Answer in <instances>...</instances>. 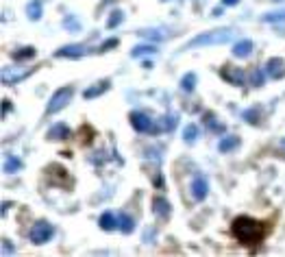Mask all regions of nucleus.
Returning a JSON list of instances; mask_svg holds the SVG:
<instances>
[{
    "label": "nucleus",
    "mask_w": 285,
    "mask_h": 257,
    "mask_svg": "<svg viewBox=\"0 0 285 257\" xmlns=\"http://www.w3.org/2000/svg\"><path fill=\"white\" fill-rule=\"evenodd\" d=\"M239 0H222V4L224 7H235V4H238Z\"/></svg>",
    "instance_id": "37"
},
{
    "label": "nucleus",
    "mask_w": 285,
    "mask_h": 257,
    "mask_svg": "<svg viewBox=\"0 0 285 257\" xmlns=\"http://www.w3.org/2000/svg\"><path fill=\"white\" fill-rule=\"evenodd\" d=\"M83 54H87L85 44H70V46H61L59 51H54V57L59 59H79Z\"/></svg>",
    "instance_id": "8"
},
{
    "label": "nucleus",
    "mask_w": 285,
    "mask_h": 257,
    "mask_svg": "<svg viewBox=\"0 0 285 257\" xmlns=\"http://www.w3.org/2000/svg\"><path fill=\"white\" fill-rule=\"evenodd\" d=\"M248 79L253 81V85H255V87H261V85H264V79H266V70H261V68H255L253 72L248 74Z\"/></svg>",
    "instance_id": "28"
},
{
    "label": "nucleus",
    "mask_w": 285,
    "mask_h": 257,
    "mask_svg": "<svg viewBox=\"0 0 285 257\" xmlns=\"http://www.w3.org/2000/svg\"><path fill=\"white\" fill-rule=\"evenodd\" d=\"M205 122H207V127H209L211 131H216V133H222V131H224L222 124H218V122H216V118L209 116V113H207V120H205Z\"/></svg>",
    "instance_id": "31"
},
{
    "label": "nucleus",
    "mask_w": 285,
    "mask_h": 257,
    "mask_svg": "<svg viewBox=\"0 0 285 257\" xmlns=\"http://www.w3.org/2000/svg\"><path fill=\"white\" fill-rule=\"evenodd\" d=\"M42 0H31L29 4H26V15H29V20L33 22H37L42 18Z\"/></svg>",
    "instance_id": "17"
},
{
    "label": "nucleus",
    "mask_w": 285,
    "mask_h": 257,
    "mask_svg": "<svg viewBox=\"0 0 285 257\" xmlns=\"http://www.w3.org/2000/svg\"><path fill=\"white\" fill-rule=\"evenodd\" d=\"M33 70H35V68H18V65H4V68H2V74H0V81H2V85H13V83H18V81L26 79L29 74H33Z\"/></svg>",
    "instance_id": "5"
},
{
    "label": "nucleus",
    "mask_w": 285,
    "mask_h": 257,
    "mask_svg": "<svg viewBox=\"0 0 285 257\" xmlns=\"http://www.w3.org/2000/svg\"><path fill=\"white\" fill-rule=\"evenodd\" d=\"M52 236H54V227L48 220L35 222L33 229H31V233H29V238H31L33 244H46L48 240H52Z\"/></svg>",
    "instance_id": "4"
},
{
    "label": "nucleus",
    "mask_w": 285,
    "mask_h": 257,
    "mask_svg": "<svg viewBox=\"0 0 285 257\" xmlns=\"http://www.w3.org/2000/svg\"><path fill=\"white\" fill-rule=\"evenodd\" d=\"M275 2H281V0H275Z\"/></svg>",
    "instance_id": "40"
},
{
    "label": "nucleus",
    "mask_w": 285,
    "mask_h": 257,
    "mask_svg": "<svg viewBox=\"0 0 285 257\" xmlns=\"http://www.w3.org/2000/svg\"><path fill=\"white\" fill-rule=\"evenodd\" d=\"M118 220H120V225H118L120 231H122V233H127V236H129V233H133L135 222H133V218H131V216L127 214V211H124V214H120Z\"/></svg>",
    "instance_id": "21"
},
{
    "label": "nucleus",
    "mask_w": 285,
    "mask_h": 257,
    "mask_svg": "<svg viewBox=\"0 0 285 257\" xmlns=\"http://www.w3.org/2000/svg\"><path fill=\"white\" fill-rule=\"evenodd\" d=\"M4 172H9V174H13V172H18L22 170V159H18L15 155H7L4 157Z\"/></svg>",
    "instance_id": "20"
},
{
    "label": "nucleus",
    "mask_w": 285,
    "mask_h": 257,
    "mask_svg": "<svg viewBox=\"0 0 285 257\" xmlns=\"http://www.w3.org/2000/svg\"><path fill=\"white\" fill-rule=\"evenodd\" d=\"M152 211L166 220V218L170 216V203L166 199H161V196H155V201H152Z\"/></svg>",
    "instance_id": "16"
},
{
    "label": "nucleus",
    "mask_w": 285,
    "mask_h": 257,
    "mask_svg": "<svg viewBox=\"0 0 285 257\" xmlns=\"http://www.w3.org/2000/svg\"><path fill=\"white\" fill-rule=\"evenodd\" d=\"M98 225H100L102 231H113V229H118L120 220L116 218V214H113V211H105V214L100 216V220H98Z\"/></svg>",
    "instance_id": "13"
},
{
    "label": "nucleus",
    "mask_w": 285,
    "mask_h": 257,
    "mask_svg": "<svg viewBox=\"0 0 285 257\" xmlns=\"http://www.w3.org/2000/svg\"><path fill=\"white\" fill-rule=\"evenodd\" d=\"M2 253H7V255L13 253V247H11L9 240H2Z\"/></svg>",
    "instance_id": "35"
},
{
    "label": "nucleus",
    "mask_w": 285,
    "mask_h": 257,
    "mask_svg": "<svg viewBox=\"0 0 285 257\" xmlns=\"http://www.w3.org/2000/svg\"><path fill=\"white\" fill-rule=\"evenodd\" d=\"M140 35L144 40H166V31L163 29H146V31H140Z\"/></svg>",
    "instance_id": "23"
},
{
    "label": "nucleus",
    "mask_w": 285,
    "mask_h": 257,
    "mask_svg": "<svg viewBox=\"0 0 285 257\" xmlns=\"http://www.w3.org/2000/svg\"><path fill=\"white\" fill-rule=\"evenodd\" d=\"M122 20H124L122 11H120V9L111 11V15H109V20H107V29H116L118 24H122Z\"/></svg>",
    "instance_id": "27"
},
{
    "label": "nucleus",
    "mask_w": 285,
    "mask_h": 257,
    "mask_svg": "<svg viewBox=\"0 0 285 257\" xmlns=\"http://www.w3.org/2000/svg\"><path fill=\"white\" fill-rule=\"evenodd\" d=\"M63 29H68V31H81V22L74 18V15H65L63 18Z\"/></svg>",
    "instance_id": "29"
},
{
    "label": "nucleus",
    "mask_w": 285,
    "mask_h": 257,
    "mask_svg": "<svg viewBox=\"0 0 285 257\" xmlns=\"http://www.w3.org/2000/svg\"><path fill=\"white\" fill-rule=\"evenodd\" d=\"M220 76L227 81V83H231V85H244L246 81H248L246 70L235 68V65H227V68H222L220 70Z\"/></svg>",
    "instance_id": "7"
},
{
    "label": "nucleus",
    "mask_w": 285,
    "mask_h": 257,
    "mask_svg": "<svg viewBox=\"0 0 285 257\" xmlns=\"http://www.w3.org/2000/svg\"><path fill=\"white\" fill-rule=\"evenodd\" d=\"M250 52H253V42H250V40H239L233 46V54L238 59H246Z\"/></svg>",
    "instance_id": "15"
},
{
    "label": "nucleus",
    "mask_w": 285,
    "mask_h": 257,
    "mask_svg": "<svg viewBox=\"0 0 285 257\" xmlns=\"http://www.w3.org/2000/svg\"><path fill=\"white\" fill-rule=\"evenodd\" d=\"M9 207H11V203H2V216L9 211Z\"/></svg>",
    "instance_id": "38"
},
{
    "label": "nucleus",
    "mask_w": 285,
    "mask_h": 257,
    "mask_svg": "<svg viewBox=\"0 0 285 257\" xmlns=\"http://www.w3.org/2000/svg\"><path fill=\"white\" fill-rule=\"evenodd\" d=\"M116 46H118V40H109V42H105L100 46V52H107L109 48H116Z\"/></svg>",
    "instance_id": "33"
},
{
    "label": "nucleus",
    "mask_w": 285,
    "mask_h": 257,
    "mask_svg": "<svg viewBox=\"0 0 285 257\" xmlns=\"http://www.w3.org/2000/svg\"><path fill=\"white\" fill-rule=\"evenodd\" d=\"M239 146V140L235 138V135H229V138H222L220 140V144H218V151L220 153H231L235 151Z\"/></svg>",
    "instance_id": "18"
},
{
    "label": "nucleus",
    "mask_w": 285,
    "mask_h": 257,
    "mask_svg": "<svg viewBox=\"0 0 285 257\" xmlns=\"http://www.w3.org/2000/svg\"><path fill=\"white\" fill-rule=\"evenodd\" d=\"M163 120H166V122H161V129H166V131L174 129V124H177V120H174V116H166Z\"/></svg>",
    "instance_id": "32"
},
{
    "label": "nucleus",
    "mask_w": 285,
    "mask_h": 257,
    "mask_svg": "<svg viewBox=\"0 0 285 257\" xmlns=\"http://www.w3.org/2000/svg\"><path fill=\"white\" fill-rule=\"evenodd\" d=\"M111 87V81H100V83H96L94 87H87V90L83 92V96L90 101V98H96V96H100V94H105V92Z\"/></svg>",
    "instance_id": "14"
},
{
    "label": "nucleus",
    "mask_w": 285,
    "mask_h": 257,
    "mask_svg": "<svg viewBox=\"0 0 285 257\" xmlns=\"http://www.w3.org/2000/svg\"><path fill=\"white\" fill-rule=\"evenodd\" d=\"M200 135V129L196 127V124H188V127L183 129V140L188 142V144H191V142H196Z\"/></svg>",
    "instance_id": "22"
},
{
    "label": "nucleus",
    "mask_w": 285,
    "mask_h": 257,
    "mask_svg": "<svg viewBox=\"0 0 285 257\" xmlns=\"http://www.w3.org/2000/svg\"><path fill=\"white\" fill-rule=\"evenodd\" d=\"M48 177L54 179L57 183H63V185H70V183H72V179H70L68 170H65V168H61V166H48Z\"/></svg>",
    "instance_id": "12"
},
{
    "label": "nucleus",
    "mask_w": 285,
    "mask_h": 257,
    "mask_svg": "<svg viewBox=\"0 0 285 257\" xmlns=\"http://www.w3.org/2000/svg\"><path fill=\"white\" fill-rule=\"evenodd\" d=\"M46 138L48 140H68L70 138V127H68V124H63V122L52 124V127L48 129Z\"/></svg>",
    "instance_id": "11"
},
{
    "label": "nucleus",
    "mask_w": 285,
    "mask_h": 257,
    "mask_svg": "<svg viewBox=\"0 0 285 257\" xmlns=\"http://www.w3.org/2000/svg\"><path fill=\"white\" fill-rule=\"evenodd\" d=\"M152 240H155V229H146V233H144V242H148V244H152Z\"/></svg>",
    "instance_id": "34"
},
{
    "label": "nucleus",
    "mask_w": 285,
    "mask_h": 257,
    "mask_svg": "<svg viewBox=\"0 0 285 257\" xmlns=\"http://www.w3.org/2000/svg\"><path fill=\"white\" fill-rule=\"evenodd\" d=\"M196 81H198V76H196L194 72H188L183 79H181V90H183V92H191L196 87Z\"/></svg>",
    "instance_id": "24"
},
{
    "label": "nucleus",
    "mask_w": 285,
    "mask_h": 257,
    "mask_svg": "<svg viewBox=\"0 0 285 257\" xmlns=\"http://www.w3.org/2000/svg\"><path fill=\"white\" fill-rule=\"evenodd\" d=\"M233 35H235L233 29H213V31L200 33V35H196L194 40L185 44V51H190V48H202V46H220V44L231 42Z\"/></svg>",
    "instance_id": "2"
},
{
    "label": "nucleus",
    "mask_w": 285,
    "mask_h": 257,
    "mask_svg": "<svg viewBox=\"0 0 285 257\" xmlns=\"http://www.w3.org/2000/svg\"><path fill=\"white\" fill-rule=\"evenodd\" d=\"M266 74L270 76V79H283V76H285V59H281V57L268 59Z\"/></svg>",
    "instance_id": "9"
},
{
    "label": "nucleus",
    "mask_w": 285,
    "mask_h": 257,
    "mask_svg": "<svg viewBox=\"0 0 285 257\" xmlns=\"http://www.w3.org/2000/svg\"><path fill=\"white\" fill-rule=\"evenodd\" d=\"M242 118L246 120V122H250V124H259V120H261V111L257 107H250V109H246V111L242 113Z\"/></svg>",
    "instance_id": "25"
},
{
    "label": "nucleus",
    "mask_w": 285,
    "mask_h": 257,
    "mask_svg": "<svg viewBox=\"0 0 285 257\" xmlns=\"http://www.w3.org/2000/svg\"><path fill=\"white\" fill-rule=\"evenodd\" d=\"M207 194H209V183L202 174H196L191 181V196H194V201H202Z\"/></svg>",
    "instance_id": "10"
},
{
    "label": "nucleus",
    "mask_w": 285,
    "mask_h": 257,
    "mask_svg": "<svg viewBox=\"0 0 285 257\" xmlns=\"http://www.w3.org/2000/svg\"><path fill=\"white\" fill-rule=\"evenodd\" d=\"M281 153H283V157H285V140L281 142Z\"/></svg>",
    "instance_id": "39"
},
{
    "label": "nucleus",
    "mask_w": 285,
    "mask_h": 257,
    "mask_svg": "<svg viewBox=\"0 0 285 257\" xmlns=\"http://www.w3.org/2000/svg\"><path fill=\"white\" fill-rule=\"evenodd\" d=\"M261 20H264V22H283L285 20V11H272V13H266Z\"/></svg>",
    "instance_id": "30"
},
{
    "label": "nucleus",
    "mask_w": 285,
    "mask_h": 257,
    "mask_svg": "<svg viewBox=\"0 0 285 257\" xmlns=\"http://www.w3.org/2000/svg\"><path fill=\"white\" fill-rule=\"evenodd\" d=\"M11 111V101H2V116Z\"/></svg>",
    "instance_id": "36"
},
{
    "label": "nucleus",
    "mask_w": 285,
    "mask_h": 257,
    "mask_svg": "<svg viewBox=\"0 0 285 257\" xmlns=\"http://www.w3.org/2000/svg\"><path fill=\"white\" fill-rule=\"evenodd\" d=\"M33 57H35V48H33V46L18 48V51L13 52V59H18V61H24V59H33Z\"/></svg>",
    "instance_id": "26"
},
{
    "label": "nucleus",
    "mask_w": 285,
    "mask_h": 257,
    "mask_svg": "<svg viewBox=\"0 0 285 257\" xmlns=\"http://www.w3.org/2000/svg\"><path fill=\"white\" fill-rule=\"evenodd\" d=\"M231 231L239 244H244V247H257V244L264 242L268 227L266 222L255 220L250 216H238L231 225Z\"/></svg>",
    "instance_id": "1"
},
{
    "label": "nucleus",
    "mask_w": 285,
    "mask_h": 257,
    "mask_svg": "<svg viewBox=\"0 0 285 257\" xmlns=\"http://www.w3.org/2000/svg\"><path fill=\"white\" fill-rule=\"evenodd\" d=\"M157 52V46L155 44H140L131 51V57H146V54H155Z\"/></svg>",
    "instance_id": "19"
},
{
    "label": "nucleus",
    "mask_w": 285,
    "mask_h": 257,
    "mask_svg": "<svg viewBox=\"0 0 285 257\" xmlns=\"http://www.w3.org/2000/svg\"><path fill=\"white\" fill-rule=\"evenodd\" d=\"M131 124H133L135 131H140V133H157V127L155 122L150 120V116L144 111H133L131 113Z\"/></svg>",
    "instance_id": "6"
},
{
    "label": "nucleus",
    "mask_w": 285,
    "mask_h": 257,
    "mask_svg": "<svg viewBox=\"0 0 285 257\" xmlns=\"http://www.w3.org/2000/svg\"><path fill=\"white\" fill-rule=\"evenodd\" d=\"M74 98V85H65V87H59L57 92L52 94V98L48 101L46 105V113H57L68 105L70 101Z\"/></svg>",
    "instance_id": "3"
}]
</instances>
